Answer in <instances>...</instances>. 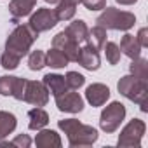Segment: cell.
<instances>
[{"label": "cell", "mask_w": 148, "mask_h": 148, "mask_svg": "<svg viewBox=\"0 0 148 148\" xmlns=\"http://www.w3.org/2000/svg\"><path fill=\"white\" fill-rule=\"evenodd\" d=\"M58 127L66 134L70 146H91L98 141V131L92 125L82 124L77 119H64L58 122Z\"/></svg>", "instance_id": "6da1fadb"}, {"label": "cell", "mask_w": 148, "mask_h": 148, "mask_svg": "<svg viewBox=\"0 0 148 148\" xmlns=\"http://www.w3.org/2000/svg\"><path fill=\"white\" fill-rule=\"evenodd\" d=\"M119 92L129 101L139 105L141 112H146V98H148V80H141L134 75H125L117 84Z\"/></svg>", "instance_id": "7a4b0ae2"}, {"label": "cell", "mask_w": 148, "mask_h": 148, "mask_svg": "<svg viewBox=\"0 0 148 148\" xmlns=\"http://www.w3.org/2000/svg\"><path fill=\"white\" fill-rule=\"evenodd\" d=\"M37 38H38V33H35L28 25H18L5 40V51L18 58H23L28 54L30 47Z\"/></svg>", "instance_id": "3957f363"}, {"label": "cell", "mask_w": 148, "mask_h": 148, "mask_svg": "<svg viewBox=\"0 0 148 148\" xmlns=\"http://www.w3.org/2000/svg\"><path fill=\"white\" fill-rule=\"evenodd\" d=\"M134 23H136V16L132 12L119 11L115 7H105L96 19L98 26H103L105 30H120V32L131 30Z\"/></svg>", "instance_id": "277c9868"}, {"label": "cell", "mask_w": 148, "mask_h": 148, "mask_svg": "<svg viewBox=\"0 0 148 148\" xmlns=\"http://www.w3.org/2000/svg\"><path fill=\"white\" fill-rule=\"evenodd\" d=\"M124 119H125V106L120 101H113V103H110L101 112L99 127L106 134H112V132H115L120 127V124L124 122Z\"/></svg>", "instance_id": "5b68a950"}, {"label": "cell", "mask_w": 148, "mask_h": 148, "mask_svg": "<svg viewBox=\"0 0 148 148\" xmlns=\"http://www.w3.org/2000/svg\"><path fill=\"white\" fill-rule=\"evenodd\" d=\"M146 131V124L141 120V119H132L119 134V141L117 145L122 146V148H138L141 145V139H143V134Z\"/></svg>", "instance_id": "8992f818"}, {"label": "cell", "mask_w": 148, "mask_h": 148, "mask_svg": "<svg viewBox=\"0 0 148 148\" xmlns=\"http://www.w3.org/2000/svg\"><path fill=\"white\" fill-rule=\"evenodd\" d=\"M56 25H58V18L54 14V9H47V7L37 9V12H33L30 16V21H28V26L38 35L42 32H47V30L54 28Z\"/></svg>", "instance_id": "52a82bcc"}, {"label": "cell", "mask_w": 148, "mask_h": 148, "mask_svg": "<svg viewBox=\"0 0 148 148\" xmlns=\"http://www.w3.org/2000/svg\"><path fill=\"white\" fill-rule=\"evenodd\" d=\"M23 101H26L33 106H45L49 101V91H47L45 84L38 82V80H26Z\"/></svg>", "instance_id": "ba28073f"}, {"label": "cell", "mask_w": 148, "mask_h": 148, "mask_svg": "<svg viewBox=\"0 0 148 148\" xmlns=\"http://www.w3.org/2000/svg\"><path fill=\"white\" fill-rule=\"evenodd\" d=\"M52 47L59 49L68 61H73V63H77V58H79V52H80V44H77L75 40H71L66 32H59L54 38H52Z\"/></svg>", "instance_id": "9c48e42d"}, {"label": "cell", "mask_w": 148, "mask_h": 148, "mask_svg": "<svg viewBox=\"0 0 148 148\" xmlns=\"http://www.w3.org/2000/svg\"><path fill=\"white\" fill-rule=\"evenodd\" d=\"M56 106L59 112H64V113H80L84 110V99L79 92L66 91L56 96Z\"/></svg>", "instance_id": "30bf717a"}, {"label": "cell", "mask_w": 148, "mask_h": 148, "mask_svg": "<svg viewBox=\"0 0 148 148\" xmlns=\"http://www.w3.org/2000/svg\"><path fill=\"white\" fill-rule=\"evenodd\" d=\"M77 63L89 70V71H96L99 66H101V59H99V54L94 47H91L89 44L80 47V52H79V58H77Z\"/></svg>", "instance_id": "8fae6325"}, {"label": "cell", "mask_w": 148, "mask_h": 148, "mask_svg": "<svg viewBox=\"0 0 148 148\" xmlns=\"http://www.w3.org/2000/svg\"><path fill=\"white\" fill-rule=\"evenodd\" d=\"M110 98V89L105 86V84H91L87 89H86V99L89 101L91 106H103Z\"/></svg>", "instance_id": "7c38bea8"}, {"label": "cell", "mask_w": 148, "mask_h": 148, "mask_svg": "<svg viewBox=\"0 0 148 148\" xmlns=\"http://www.w3.org/2000/svg\"><path fill=\"white\" fill-rule=\"evenodd\" d=\"M35 145L38 148H59L63 145L59 134L52 129H40L37 138H35Z\"/></svg>", "instance_id": "4fadbf2b"}, {"label": "cell", "mask_w": 148, "mask_h": 148, "mask_svg": "<svg viewBox=\"0 0 148 148\" xmlns=\"http://www.w3.org/2000/svg\"><path fill=\"white\" fill-rule=\"evenodd\" d=\"M42 82L45 84L47 91H49L54 98L59 96V94H63V92H66V91H70L68 86H66L64 77H63V75H58V73H47Z\"/></svg>", "instance_id": "5bb4252c"}, {"label": "cell", "mask_w": 148, "mask_h": 148, "mask_svg": "<svg viewBox=\"0 0 148 148\" xmlns=\"http://www.w3.org/2000/svg\"><path fill=\"white\" fill-rule=\"evenodd\" d=\"M64 32H66V35H68L71 40H75L77 44L87 42V37H89V28H87L86 21H82V19H77V21L70 23Z\"/></svg>", "instance_id": "9a60e30c"}, {"label": "cell", "mask_w": 148, "mask_h": 148, "mask_svg": "<svg viewBox=\"0 0 148 148\" xmlns=\"http://www.w3.org/2000/svg\"><path fill=\"white\" fill-rule=\"evenodd\" d=\"M35 5H37V0H12L9 4V12L12 14L14 19H19V18L30 16Z\"/></svg>", "instance_id": "2e32d148"}, {"label": "cell", "mask_w": 148, "mask_h": 148, "mask_svg": "<svg viewBox=\"0 0 148 148\" xmlns=\"http://www.w3.org/2000/svg\"><path fill=\"white\" fill-rule=\"evenodd\" d=\"M141 49L143 47L139 45V42H138V38L134 35L125 33L122 37V40H120V52H124L127 58H131V59L139 58L141 56Z\"/></svg>", "instance_id": "e0dca14e"}, {"label": "cell", "mask_w": 148, "mask_h": 148, "mask_svg": "<svg viewBox=\"0 0 148 148\" xmlns=\"http://www.w3.org/2000/svg\"><path fill=\"white\" fill-rule=\"evenodd\" d=\"M28 119H30L28 127H30L32 131H40V129H44V127L49 124V113H47L42 106L32 108V110L28 112Z\"/></svg>", "instance_id": "ac0fdd59"}, {"label": "cell", "mask_w": 148, "mask_h": 148, "mask_svg": "<svg viewBox=\"0 0 148 148\" xmlns=\"http://www.w3.org/2000/svg\"><path fill=\"white\" fill-rule=\"evenodd\" d=\"M18 125V119L11 112H2L0 110V139L7 138Z\"/></svg>", "instance_id": "d6986e66"}, {"label": "cell", "mask_w": 148, "mask_h": 148, "mask_svg": "<svg viewBox=\"0 0 148 148\" xmlns=\"http://www.w3.org/2000/svg\"><path fill=\"white\" fill-rule=\"evenodd\" d=\"M87 44L91 47H94L96 51H101L103 45L106 44V30L103 26H92V30H89V37H87Z\"/></svg>", "instance_id": "ffe728a7"}, {"label": "cell", "mask_w": 148, "mask_h": 148, "mask_svg": "<svg viewBox=\"0 0 148 148\" xmlns=\"http://www.w3.org/2000/svg\"><path fill=\"white\" fill-rule=\"evenodd\" d=\"M68 63H70V61L66 59V56H64L59 49H56V47H52V49L45 54V66H51V68L59 70V68H64Z\"/></svg>", "instance_id": "44dd1931"}, {"label": "cell", "mask_w": 148, "mask_h": 148, "mask_svg": "<svg viewBox=\"0 0 148 148\" xmlns=\"http://www.w3.org/2000/svg\"><path fill=\"white\" fill-rule=\"evenodd\" d=\"M129 70H131V75H134L141 80H148V61L145 58H141V56L134 58Z\"/></svg>", "instance_id": "7402d4cb"}, {"label": "cell", "mask_w": 148, "mask_h": 148, "mask_svg": "<svg viewBox=\"0 0 148 148\" xmlns=\"http://www.w3.org/2000/svg\"><path fill=\"white\" fill-rule=\"evenodd\" d=\"M75 11L77 7L75 5H70V4H64V2H59L58 7L54 9V14L58 18V21H68L75 16Z\"/></svg>", "instance_id": "603a6c76"}, {"label": "cell", "mask_w": 148, "mask_h": 148, "mask_svg": "<svg viewBox=\"0 0 148 148\" xmlns=\"http://www.w3.org/2000/svg\"><path fill=\"white\" fill-rule=\"evenodd\" d=\"M28 66H30V70H33V71H38V70H42L44 66H45V52L44 51H32L30 52V56H28Z\"/></svg>", "instance_id": "cb8c5ba5"}, {"label": "cell", "mask_w": 148, "mask_h": 148, "mask_svg": "<svg viewBox=\"0 0 148 148\" xmlns=\"http://www.w3.org/2000/svg\"><path fill=\"white\" fill-rule=\"evenodd\" d=\"M64 80H66L68 89H71V91H77V89H80L86 84V77L80 75L79 71H68L66 77H64Z\"/></svg>", "instance_id": "d4e9b609"}, {"label": "cell", "mask_w": 148, "mask_h": 148, "mask_svg": "<svg viewBox=\"0 0 148 148\" xmlns=\"http://www.w3.org/2000/svg\"><path fill=\"white\" fill-rule=\"evenodd\" d=\"M103 49H105V54H106V59H108L110 64H117L120 61V54L122 52H120V47L115 42H106L103 45Z\"/></svg>", "instance_id": "484cf974"}, {"label": "cell", "mask_w": 148, "mask_h": 148, "mask_svg": "<svg viewBox=\"0 0 148 148\" xmlns=\"http://www.w3.org/2000/svg\"><path fill=\"white\" fill-rule=\"evenodd\" d=\"M19 61H21V58L11 54L7 51H4L2 56H0V64H2V68H5V70H16L18 64H19Z\"/></svg>", "instance_id": "4316f807"}, {"label": "cell", "mask_w": 148, "mask_h": 148, "mask_svg": "<svg viewBox=\"0 0 148 148\" xmlns=\"http://www.w3.org/2000/svg\"><path fill=\"white\" fill-rule=\"evenodd\" d=\"M14 79H16V77H11V75L0 77V94H2V96H12Z\"/></svg>", "instance_id": "83f0119b"}, {"label": "cell", "mask_w": 148, "mask_h": 148, "mask_svg": "<svg viewBox=\"0 0 148 148\" xmlns=\"http://www.w3.org/2000/svg\"><path fill=\"white\" fill-rule=\"evenodd\" d=\"M25 87H26V79L16 77V79H14V87H12V98H16L18 101H23Z\"/></svg>", "instance_id": "f1b7e54d"}, {"label": "cell", "mask_w": 148, "mask_h": 148, "mask_svg": "<svg viewBox=\"0 0 148 148\" xmlns=\"http://www.w3.org/2000/svg\"><path fill=\"white\" fill-rule=\"evenodd\" d=\"M30 145H32V139H30L28 134H19V136H16L12 141L7 143V146H19V148H28Z\"/></svg>", "instance_id": "f546056e"}, {"label": "cell", "mask_w": 148, "mask_h": 148, "mask_svg": "<svg viewBox=\"0 0 148 148\" xmlns=\"http://www.w3.org/2000/svg\"><path fill=\"white\" fill-rule=\"evenodd\" d=\"M89 11H101L106 7V0H80Z\"/></svg>", "instance_id": "4dcf8cb0"}, {"label": "cell", "mask_w": 148, "mask_h": 148, "mask_svg": "<svg viewBox=\"0 0 148 148\" xmlns=\"http://www.w3.org/2000/svg\"><path fill=\"white\" fill-rule=\"evenodd\" d=\"M138 42H139V45L141 47H148V30L146 28H141L139 32H138Z\"/></svg>", "instance_id": "1f68e13d"}, {"label": "cell", "mask_w": 148, "mask_h": 148, "mask_svg": "<svg viewBox=\"0 0 148 148\" xmlns=\"http://www.w3.org/2000/svg\"><path fill=\"white\" fill-rule=\"evenodd\" d=\"M117 4H120V5H134L138 0H115Z\"/></svg>", "instance_id": "d6a6232c"}, {"label": "cell", "mask_w": 148, "mask_h": 148, "mask_svg": "<svg viewBox=\"0 0 148 148\" xmlns=\"http://www.w3.org/2000/svg\"><path fill=\"white\" fill-rule=\"evenodd\" d=\"M59 2H64V4H70V5H79L80 4V0H59Z\"/></svg>", "instance_id": "836d02e7"}, {"label": "cell", "mask_w": 148, "mask_h": 148, "mask_svg": "<svg viewBox=\"0 0 148 148\" xmlns=\"http://www.w3.org/2000/svg\"><path fill=\"white\" fill-rule=\"evenodd\" d=\"M44 2H47V4H59V0H44Z\"/></svg>", "instance_id": "e575fe53"}]
</instances>
